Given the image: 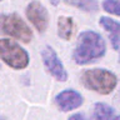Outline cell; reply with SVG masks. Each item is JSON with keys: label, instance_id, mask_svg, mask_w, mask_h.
Masks as SVG:
<instances>
[{"label": "cell", "instance_id": "obj_7", "mask_svg": "<svg viewBox=\"0 0 120 120\" xmlns=\"http://www.w3.org/2000/svg\"><path fill=\"white\" fill-rule=\"evenodd\" d=\"M84 103V98L74 89H65L55 96V104L61 111H70L80 108Z\"/></svg>", "mask_w": 120, "mask_h": 120}, {"label": "cell", "instance_id": "obj_13", "mask_svg": "<svg viewBox=\"0 0 120 120\" xmlns=\"http://www.w3.org/2000/svg\"><path fill=\"white\" fill-rule=\"evenodd\" d=\"M68 120H86L85 119V116L80 114V112H76V114H74V115H71Z\"/></svg>", "mask_w": 120, "mask_h": 120}, {"label": "cell", "instance_id": "obj_5", "mask_svg": "<svg viewBox=\"0 0 120 120\" xmlns=\"http://www.w3.org/2000/svg\"><path fill=\"white\" fill-rule=\"evenodd\" d=\"M41 58L48 73L54 76L59 81H66L68 80V73L65 70V66L59 59L58 54L51 46H45L41 51Z\"/></svg>", "mask_w": 120, "mask_h": 120}, {"label": "cell", "instance_id": "obj_12", "mask_svg": "<svg viewBox=\"0 0 120 120\" xmlns=\"http://www.w3.org/2000/svg\"><path fill=\"white\" fill-rule=\"evenodd\" d=\"M101 6L106 13L120 16V0H104L101 3Z\"/></svg>", "mask_w": 120, "mask_h": 120}, {"label": "cell", "instance_id": "obj_3", "mask_svg": "<svg viewBox=\"0 0 120 120\" xmlns=\"http://www.w3.org/2000/svg\"><path fill=\"white\" fill-rule=\"evenodd\" d=\"M0 56L8 66L20 70L29 65V54L25 49L10 39L0 40Z\"/></svg>", "mask_w": 120, "mask_h": 120}, {"label": "cell", "instance_id": "obj_1", "mask_svg": "<svg viewBox=\"0 0 120 120\" xmlns=\"http://www.w3.org/2000/svg\"><path fill=\"white\" fill-rule=\"evenodd\" d=\"M106 45L103 36L94 30H84L79 34L73 59L78 65H86L104 56Z\"/></svg>", "mask_w": 120, "mask_h": 120}, {"label": "cell", "instance_id": "obj_11", "mask_svg": "<svg viewBox=\"0 0 120 120\" xmlns=\"http://www.w3.org/2000/svg\"><path fill=\"white\" fill-rule=\"evenodd\" d=\"M64 3L86 13H95L99 9V4L96 0H64Z\"/></svg>", "mask_w": 120, "mask_h": 120}, {"label": "cell", "instance_id": "obj_14", "mask_svg": "<svg viewBox=\"0 0 120 120\" xmlns=\"http://www.w3.org/2000/svg\"><path fill=\"white\" fill-rule=\"evenodd\" d=\"M50 3L52 4V5H58V4L60 3V0H50Z\"/></svg>", "mask_w": 120, "mask_h": 120}, {"label": "cell", "instance_id": "obj_16", "mask_svg": "<svg viewBox=\"0 0 120 120\" xmlns=\"http://www.w3.org/2000/svg\"><path fill=\"white\" fill-rule=\"evenodd\" d=\"M1 120H5V119H4V118H1Z\"/></svg>", "mask_w": 120, "mask_h": 120}, {"label": "cell", "instance_id": "obj_8", "mask_svg": "<svg viewBox=\"0 0 120 120\" xmlns=\"http://www.w3.org/2000/svg\"><path fill=\"white\" fill-rule=\"evenodd\" d=\"M99 24L110 34V43L114 50L120 49V22L108 16H101Z\"/></svg>", "mask_w": 120, "mask_h": 120}, {"label": "cell", "instance_id": "obj_6", "mask_svg": "<svg viewBox=\"0 0 120 120\" xmlns=\"http://www.w3.org/2000/svg\"><path fill=\"white\" fill-rule=\"evenodd\" d=\"M26 18L31 22L39 33H45L49 25V14L48 10L41 3L34 1L29 3L26 6Z\"/></svg>", "mask_w": 120, "mask_h": 120}, {"label": "cell", "instance_id": "obj_10", "mask_svg": "<svg viewBox=\"0 0 120 120\" xmlns=\"http://www.w3.org/2000/svg\"><path fill=\"white\" fill-rule=\"evenodd\" d=\"M115 110L110 105L105 103H96L94 105V112H93V119L94 120H114Z\"/></svg>", "mask_w": 120, "mask_h": 120}, {"label": "cell", "instance_id": "obj_2", "mask_svg": "<svg viewBox=\"0 0 120 120\" xmlns=\"http://www.w3.org/2000/svg\"><path fill=\"white\" fill-rule=\"evenodd\" d=\"M81 82L85 88L101 95H108L118 85V78L106 69H88L81 74Z\"/></svg>", "mask_w": 120, "mask_h": 120}, {"label": "cell", "instance_id": "obj_9", "mask_svg": "<svg viewBox=\"0 0 120 120\" xmlns=\"http://www.w3.org/2000/svg\"><path fill=\"white\" fill-rule=\"evenodd\" d=\"M74 33V21L70 16H60L58 19V36L63 40H70Z\"/></svg>", "mask_w": 120, "mask_h": 120}, {"label": "cell", "instance_id": "obj_4", "mask_svg": "<svg viewBox=\"0 0 120 120\" xmlns=\"http://www.w3.org/2000/svg\"><path fill=\"white\" fill-rule=\"evenodd\" d=\"M1 31L6 35H10L22 43H29L33 39V31L26 25V22L18 14H1L0 16Z\"/></svg>", "mask_w": 120, "mask_h": 120}, {"label": "cell", "instance_id": "obj_15", "mask_svg": "<svg viewBox=\"0 0 120 120\" xmlns=\"http://www.w3.org/2000/svg\"><path fill=\"white\" fill-rule=\"evenodd\" d=\"M114 120H120V116H116V118H115Z\"/></svg>", "mask_w": 120, "mask_h": 120}, {"label": "cell", "instance_id": "obj_17", "mask_svg": "<svg viewBox=\"0 0 120 120\" xmlns=\"http://www.w3.org/2000/svg\"><path fill=\"white\" fill-rule=\"evenodd\" d=\"M119 63H120V58H119Z\"/></svg>", "mask_w": 120, "mask_h": 120}]
</instances>
